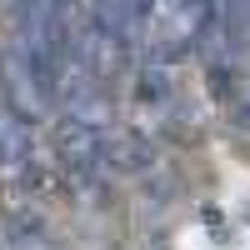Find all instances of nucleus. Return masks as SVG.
Masks as SVG:
<instances>
[{"label": "nucleus", "instance_id": "obj_1", "mask_svg": "<svg viewBox=\"0 0 250 250\" xmlns=\"http://www.w3.org/2000/svg\"><path fill=\"white\" fill-rule=\"evenodd\" d=\"M50 150H55V160L65 165L70 175H90L95 165H100V130L90 120H75V115H65L50 130Z\"/></svg>", "mask_w": 250, "mask_h": 250}, {"label": "nucleus", "instance_id": "obj_2", "mask_svg": "<svg viewBox=\"0 0 250 250\" xmlns=\"http://www.w3.org/2000/svg\"><path fill=\"white\" fill-rule=\"evenodd\" d=\"M150 10H155V0H95V20L90 25L125 50L145 25H150Z\"/></svg>", "mask_w": 250, "mask_h": 250}, {"label": "nucleus", "instance_id": "obj_9", "mask_svg": "<svg viewBox=\"0 0 250 250\" xmlns=\"http://www.w3.org/2000/svg\"><path fill=\"white\" fill-rule=\"evenodd\" d=\"M245 215H250V200H245Z\"/></svg>", "mask_w": 250, "mask_h": 250}, {"label": "nucleus", "instance_id": "obj_5", "mask_svg": "<svg viewBox=\"0 0 250 250\" xmlns=\"http://www.w3.org/2000/svg\"><path fill=\"white\" fill-rule=\"evenodd\" d=\"M135 90L145 95V105H160V100H165V75H160V70H145V75L135 80Z\"/></svg>", "mask_w": 250, "mask_h": 250}, {"label": "nucleus", "instance_id": "obj_8", "mask_svg": "<svg viewBox=\"0 0 250 250\" xmlns=\"http://www.w3.org/2000/svg\"><path fill=\"white\" fill-rule=\"evenodd\" d=\"M150 250H165V245H160V240H155V245H150Z\"/></svg>", "mask_w": 250, "mask_h": 250}, {"label": "nucleus", "instance_id": "obj_6", "mask_svg": "<svg viewBox=\"0 0 250 250\" xmlns=\"http://www.w3.org/2000/svg\"><path fill=\"white\" fill-rule=\"evenodd\" d=\"M210 90L225 100V95H230V70H210Z\"/></svg>", "mask_w": 250, "mask_h": 250}, {"label": "nucleus", "instance_id": "obj_7", "mask_svg": "<svg viewBox=\"0 0 250 250\" xmlns=\"http://www.w3.org/2000/svg\"><path fill=\"white\" fill-rule=\"evenodd\" d=\"M235 130H245V135H250V100H245V105L235 110Z\"/></svg>", "mask_w": 250, "mask_h": 250}, {"label": "nucleus", "instance_id": "obj_4", "mask_svg": "<svg viewBox=\"0 0 250 250\" xmlns=\"http://www.w3.org/2000/svg\"><path fill=\"white\" fill-rule=\"evenodd\" d=\"M220 25L235 50H250V0H220Z\"/></svg>", "mask_w": 250, "mask_h": 250}, {"label": "nucleus", "instance_id": "obj_3", "mask_svg": "<svg viewBox=\"0 0 250 250\" xmlns=\"http://www.w3.org/2000/svg\"><path fill=\"white\" fill-rule=\"evenodd\" d=\"M150 140H145L140 130H105L100 135V165H110V170H120V175H135V170H145L150 165Z\"/></svg>", "mask_w": 250, "mask_h": 250}]
</instances>
